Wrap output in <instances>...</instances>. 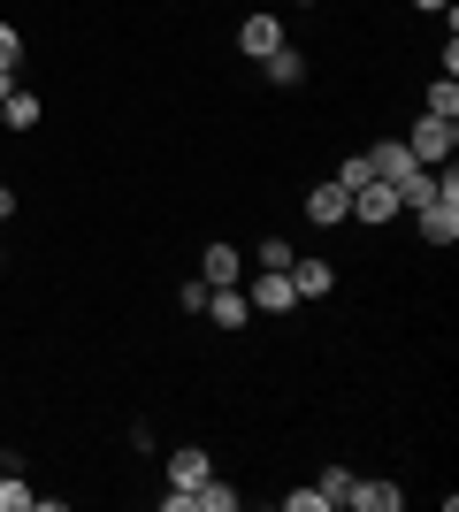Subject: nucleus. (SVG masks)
Instances as JSON below:
<instances>
[{
    "label": "nucleus",
    "mask_w": 459,
    "mask_h": 512,
    "mask_svg": "<svg viewBox=\"0 0 459 512\" xmlns=\"http://www.w3.org/2000/svg\"><path fill=\"white\" fill-rule=\"evenodd\" d=\"M0 268H8V260H0Z\"/></svg>",
    "instance_id": "bb28decb"
},
{
    "label": "nucleus",
    "mask_w": 459,
    "mask_h": 512,
    "mask_svg": "<svg viewBox=\"0 0 459 512\" xmlns=\"http://www.w3.org/2000/svg\"><path fill=\"white\" fill-rule=\"evenodd\" d=\"M31 497L39 490H23V467H0V512H31Z\"/></svg>",
    "instance_id": "2eb2a0df"
},
{
    "label": "nucleus",
    "mask_w": 459,
    "mask_h": 512,
    "mask_svg": "<svg viewBox=\"0 0 459 512\" xmlns=\"http://www.w3.org/2000/svg\"><path fill=\"white\" fill-rule=\"evenodd\" d=\"M8 92H16V69H0V100H8Z\"/></svg>",
    "instance_id": "b1692460"
},
{
    "label": "nucleus",
    "mask_w": 459,
    "mask_h": 512,
    "mask_svg": "<svg viewBox=\"0 0 459 512\" xmlns=\"http://www.w3.org/2000/svg\"><path fill=\"white\" fill-rule=\"evenodd\" d=\"M161 512H199V497H192V490H176V482H169V490H161Z\"/></svg>",
    "instance_id": "4be33fe9"
},
{
    "label": "nucleus",
    "mask_w": 459,
    "mask_h": 512,
    "mask_svg": "<svg viewBox=\"0 0 459 512\" xmlns=\"http://www.w3.org/2000/svg\"><path fill=\"white\" fill-rule=\"evenodd\" d=\"M39 115H46L39 92H8V100H0V123L8 130H39Z\"/></svg>",
    "instance_id": "4468645a"
},
{
    "label": "nucleus",
    "mask_w": 459,
    "mask_h": 512,
    "mask_svg": "<svg viewBox=\"0 0 459 512\" xmlns=\"http://www.w3.org/2000/svg\"><path fill=\"white\" fill-rule=\"evenodd\" d=\"M23 62V39H16V23H0V69H16Z\"/></svg>",
    "instance_id": "aec40b11"
},
{
    "label": "nucleus",
    "mask_w": 459,
    "mask_h": 512,
    "mask_svg": "<svg viewBox=\"0 0 459 512\" xmlns=\"http://www.w3.org/2000/svg\"><path fill=\"white\" fill-rule=\"evenodd\" d=\"M8 214H16V192H8V184H0V222H8Z\"/></svg>",
    "instance_id": "5701e85b"
},
{
    "label": "nucleus",
    "mask_w": 459,
    "mask_h": 512,
    "mask_svg": "<svg viewBox=\"0 0 459 512\" xmlns=\"http://www.w3.org/2000/svg\"><path fill=\"white\" fill-rule=\"evenodd\" d=\"M345 482H352L345 467H322V482H314V497H322V505H345Z\"/></svg>",
    "instance_id": "6ab92c4d"
},
{
    "label": "nucleus",
    "mask_w": 459,
    "mask_h": 512,
    "mask_svg": "<svg viewBox=\"0 0 459 512\" xmlns=\"http://www.w3.org/2000/svg\"><path fill=\"white\" fill-rule=\"evenodd\" d=\"M284 276H291V291H299V299H329V291H337V268H329V260L322 253H291V268H284Z\"/></svg>",
    "instance_id": "39448f33"
},
{
    "label": "nucleus",
    "mask_w": 459,
    "mask_h": 512,
    "mask_svg": "<svg viewBox=\"0 0 459 512\" xmlns=\"http://www.w3.org/2000/svg\"><path fill=\"white\" fill-rule=\"evenodd\" d=\"M414 8H429V16H444V8H452V0H414Z\"/></svg>",
    "instance_id": "393cba45"
},
{
    "label": "nucleus",
    "mask_w": 459,
    "mask_h": 512,
    "mask_svg": "<svg viewBox=\"0 0 459 512\" xmlns=\"http://www.w3.org/2000/svg\"><path fill=\"white\" fill-rule=\"evenodd\" d=\"M192 497H199V512H238V490H230V482H215V474H207Z\"/></svg>",
    "instance_id": "dca6fc26"
},
{
    "label": "nucleus",
    "mask_w": 459,
    "mask_h": 512,
    "mask_svg": "<svg viewBox=\"0 0 459 512\" xmlns=\"http://www.w3.org/2000/svg\"><path fill=\"white\" fill-rule=\"evenodd\" d=\"M245 299H253V314H291V306H299V291H291L284 268H261V283H253Z\"/></svg>",
    "instance_id": "6e6552de"
},
{
    "label": "nucleus",
    "mask_w": 459,
    "mask_h": 512,
    "mask_svg": "<svg viewBox=\"0 0 459 512\" xmlns=\"http://www.w3.org/2000/svg\"><path fill=\"white\" fill-rule=\"evenodd\" d=\"M345 505H360V512H398V505H406V490H398V482H345Z\"/></svg>",
    "instance_id": "9d476101"
},
{
    "label": "nucleus",
    "mask_w": 459,
    "mask_h": 512,
    "mask_svg": "<svg viewBox=\"0 0 459 512\" xmlns=\"http://www.w3.org/2000/svg\"><path fill=\"white\" fill-rule=\"evenodd\" d=\"M199 283H207V291H222V283H245V253H238V245H207V260H199Z\"/></svg>",
    "instance_id": "1a4fd4ad"
},
{
    "label": "nucleus",
    "mask_w": 459,
    "mask_h": 512,
    "mask_svg": "<svg viewBox=\"0 0 459 512\" xmlns=\"http://www.w3.org/2000/svg\"><path fill=\"white\" fill-rule=\"evenodd\" d=\"M306 222H314V230H337V222H352V192L337 184V176L306 192Z\"/></svg>",
    "instance_id": "7ed1b4c3"
},
{
    "label": "nucleus",
    "mask_w": 459,
    "mask_h": 512,
    "mask_svg": "<svg viewBox=\"0 0 459 512\" xmlns=\"http://www.w3.org/2000/svg\"><path fill=\"white\" fill-rule=\"evenodd\" d=\"M238 46L261 62V54H276V46H284V23H276V16H245V23H238Z\"/></svg>",
    "instance_id": "9b49d317"
},
{
    "label": "nucleus",
    "mask_w": 459,
    "mask_h": 512,
    "mask_svg": "<svg viewBox=\"0 0 459 512\" xmlns=\"http://www.w3.org/2000/svg\"><path fill=\"white\" fill-rule=\"evenodd\" d=\"M261 268H291V245H284V237H261Z\"/></svg>",
    "instance_id": "412c9836"
},
{
    "label": "nucleus",
    "mask_w": 459,
    "mask_h": 512,
    "mask_svg": "<svg viewBox=\"0 0 459 512\" xmlns=\"http://www.w3.org/2000/svg\"><path fill=\"white\" fill-rule=\"evenodd\" d=\"M261 69H268V85H299V77H306V54L284 39L276 54H261Z\"/></svg>",
    "instance_id": "ddd939ff"
},
{
    "label": "nucleus",
    "mask_w": 459,
    "mask_h": 512,
    "mask_svg": "<svg viewBox=\"0 0 459 512\" xmlns=\"http://www.w3.org/2000/svg\"><path fill=\"white\" fill-rule=\"evenodd\" d=\"M398 214H406V207H398V192H391V184H375V176L352 192V222H368V230H383V222H398Z\"/></svg>",
    "instance_id": "20e7f679"
},
{
    "label": "nucleus",
    "mask_w": 459,
    "mask_h": 512,
    "mask_svg": "<svg viewBox=\"0 0 459 512\" xmlns=\"http://www.w3.org/2000/svg\"><path fill=\"white\" fill-rule=\"evenodd\" d=\"M429 115L459 123V77H437V85H429Z\"/></svg>",
    "instance_id": "f3484780"
},
{
    "label": "nucleus",
    "mask_w": 459,
    "mask_h": 512,
    "mask_svg": "<svg viewBox=\"0 0 459 512\" xmlns=\"http://www.w3.org/2000/svg\"><path fill=\"white\" fill-rule=\"evenodd\" d=\"M199 314L215 321V329H245V321H253V299H245V283H222V291H207Z\"/></svg>",
    "instance_id": "423d86ee"
},
{
    "label": "nucleus",
    "mask_w": 459,
    "mask_h": 512,
    "mask_svg": "<svg viewBox=\"0 0 459 512\" xmlns=\"http://www.w3.org/2000/svg\"><path fill=\"white\" fill-rule=\"evenodd\" d=\"M207 474H215V459H207V451H199V444L169 451V482H176V490H199V482H207Z\"/></svg>",
    "instance_id": "f8f14e48"
},
{
    "label": "nucleus",
    "mask_w": 459,
    "mask_h": 512,
    "mask_svg": "<svg viewBox=\"0 0 459 512\" xmlns=\"http://www.w3.org/2000/svg\"><path fill=\"white\" fill-rule=\"evenodd\" d=\"M452 146H459V123H444V115H421V123L406 130V153H414L421 169H444Z\"/></svg>",
    "instance_id": "f03ea898"
},
{
    "label": "nucleus",
    "mask_w": 459,
    "mask_h": 512,
    "mask_svg": "<svg viewBox=\"0 0 459 512\" xmlns=\"http://www.w3.org/2000/svg\"><path fill=\"white\" fill-rule=\"evenodd\" d=\"M306 8H322V0H306Z\"/></svg>",
    "instance_id": "a878e982"
},
{
    "label": "nucleus",
    "mask_w": 459,
    "mask_h": 512,
    "mask_svg": "<svg viewBox=\"0 0 459 512\" xmlns=\"http://www.w3.org/2000/svg\"><path fill=\"white\" fill-rule=\"evenodd\" d=\"M414 222H421L429 245H452V237H459V176H452V161H444V176H437V199L414 207Z\"/></svg>",
    "instance_id": "f257e3e1"
},
{
    "label": "nucleus",
    "mask_w": 459,
    "mask_h": 512,
    "mask_svg": "<svg viewBox=\"0 0 459 512\" xmlns=\"http://www.w3.org/2000/svg\"><path fill=\"white\" fill-rule=\"evenodd\" d=\"M368 153H345V161H337V184H345V192H360V184H368Z\"/></svg>",
    "instance_id": "a211bd4d"
},
{
    "label": "nucleus",
    "mask_w": 459,
    "mask_h": 512,
    "mask_svg": "<svg viewBox=\"0 0 459 512\" xmlns=\"http://www.w3.org/2000/svg\"><path fill=\"white\" fill-rule=\"evenodd\" d=\"M368 169H375V184H391V192H398V184H406V176H414L421 161L406 153V138H383V146L368 153Z\"/></svg>",
    "instance_id": "0eeeda50"
}]
</instances>
